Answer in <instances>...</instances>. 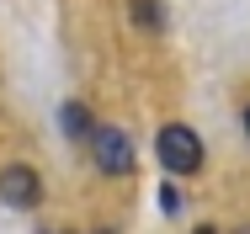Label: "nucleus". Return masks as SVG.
Returning a JSON list of instances; mask_svg holds the SVG:
<instances>
[{
	"mask_svg": "<svg viewBox=\"0 0 250 234\" xmlns=\"http://www.w3.org/2000/svg\"><path fill=\"white\" fill-rule=\"evenodd\" d=\"M245 133H250V106H245Z\"/></svg>",
	"mask_w": 250,
	"mask_h": 234,
	"instance_id": "nucleus-7",
	"label": "nucleus"
},
{
	"mask_svg": "<svg viewBox=\"0 0 250 234\" xmlns=\"http://www.w3.org/2000/svg\"><path fill=\"white\" fill-rule=\"evenodd\" d=\"M59 128H64V139H80V144H91V133H96V123H91V112L80 101H64L59 106Z\"/></svg>",
	"mask_w": 250,
	"mask_h": 234,
	"instance_id": "nucleus-4",
	"label": "nucleus"
},
{
	"mask_svg": "<svg viewBox=\"0 0 250 234\" xmlns=\"http://www.w3.org/2000/svg\"><path fill=\"white\" fill-rule=\"evenodd\" d=\"M154 154H160V165H165L170 176H197L202 160H208L202 133H197V128H187V123H165V128L154 133Z\"/></svg>",
	"mask_w": 250,
	"mask_h": 234,
	"instance_id": "nucleus-1",
	"label": "nucleus"
},
{
	"mask_svg": "<svg viewBox=\"0 0 250 234\" xmlns=\"http://www.w3.org/2000/svg\"><path fill=\"white\" fill-rule=\"evenodd\" d=\"M133 21H139L144 32H160V27H165V5H160V0H133Z\"/></svg>",
	"mask_w": 250,
	"mask_h": 234,
	"instance_id": "nucleus-5",
	"label": "nucleus"
},
{
	"mask_svg": "<svg viewBox=\"0 0 250 234\" xmlns=\"http://www.w3.org/2000/svg\"><path fill=\"white\" fill-rule=\"evenodd\" d=\"M0 202H5V208H38V202H43V176H38L32 165H21V160L5 165V170H0Z\"/></svg>",
	"mask_w": 250,
	"mask_h": 234,
	"instance_id": "nucleus-3",
	"label": "nucleus"
},
{
	"mask_svg": "<svg viewBox=\"0 0 250 234\" xmlns=\"http://www.w3.org/2000/svg\"><path fill=\"white\" fill-rule=\"evenodd\" d=\"M160 208H165V213H181V187H176V181L160 187Z\"/></svg>",
	"mask_w": 250,
	"mask_h": 234,
	"instance_id": "nucleus-6",
	"label": "nucleus"
},
{
	"mask_svg": "<svg viewBox=\"0 0 250 234\" xmlns=\"http://www.w3.org/2000/svg\"><path fill=\"white\" fill-rule=\"evenodd\" d=\"M91 160L101 176H128L133 170V139L123 128H96L91 133Z\"/></svg>",
	"mask_w": 250,
	"mask_h": 234,
	"instance_id": "nucleus-2",
	"label": "nucleus"
}]
</instances>
